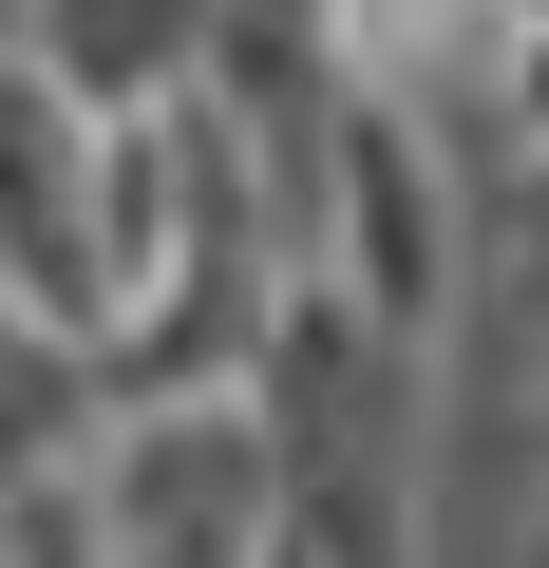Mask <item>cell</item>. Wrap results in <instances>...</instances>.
I'll use <instances>...</instances> for the list:
<instances>
[{"label":"cell","mask_w":549,"mask_h":568,"mask_svg":"<svg viewBox=\"0 0 549 568\" xmlns=\"http://www.w3.org/2000/svg\"><path fill=\"white\" fill-rule=\"evenodd\" d=\"M0 39H20V0H0Z\"/></svg>","instance_id":"obj_1"}]
</instances>
